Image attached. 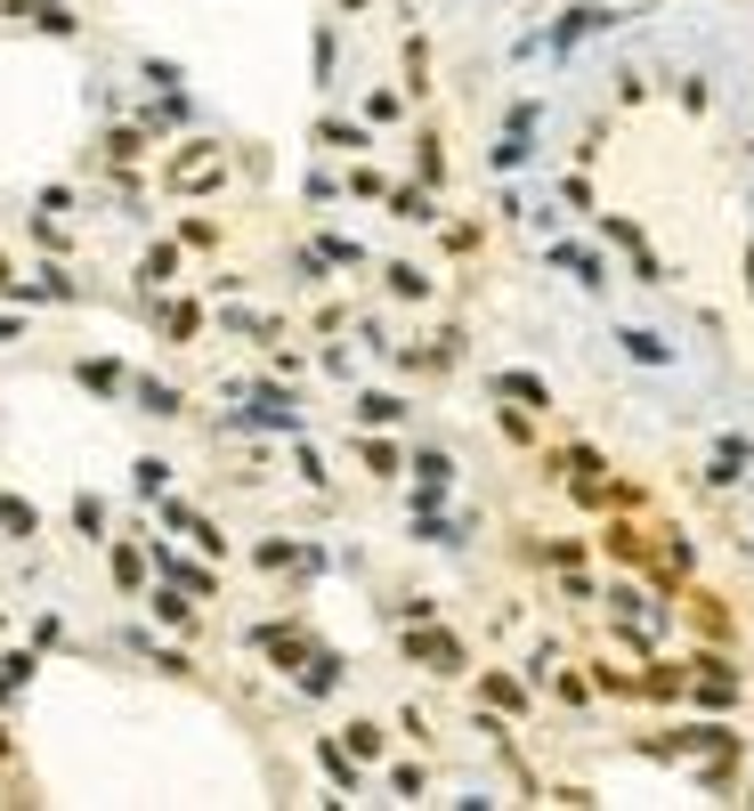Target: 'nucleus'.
Masks as SVG:
<instances>
[{
	"label": "nucleus",
	"mask_w": 754,
	"mask_h": 811,
	"mask_svg": "<svg viewBox=\"0 0 754 811\" xmlns=\"http://www.w3.org/2000/svg\"><path fill=\"white\" fill-rule=\"evenodd\" d=\"M536 155H543V98H511L495 147H487V179H519Z\"/></svg>",
	"instance_id": "f257e3e1"
},
{
	"label": "nucleus",
	"mask_w": 754,
	"mask_h": 811,
	"mask_svg": "<svg viewBox=\"0 0 754 811\" xmlns=\"http://www.w3.org/2000/svg\"><path fill=\"white\" fill-rule=\"evenodd\" d=\"M641 9H609V0H569V9L543 25V57L552 66H569V57L584 49V41H600V33H617V25H633Z\"/></svg>",
	"instance_id": "f03ea898"
},
{
	"label": "nucleus",
	"mask_w": 754,
	"mask_h": 811,
	"mask_svg": "<svg viewBox=\"0 0 754 811\" xmlns=\"http://www.w3.org/2000/svg\"><path fill=\"white\" fill-rule=\"evenodd\" d=\"M397 657L423 665L430 682H463L471 674V650H463V633H454L447 617H430V626H397Z\"/></svg>",
	"instance_id": "7ed1b4c3"
},
{
	"label": "nucleus",
	"mask_w": 754,
	"mask_h": 811,
	"mask_svg": "<svg viewBox=\"0 0 754 811\" xmlns=\"http://www.w3.org/2000/svg\"><path fill=\"white\" fill-rule=\"evenodd\" d=\"M593 227H600V244H609V252L633 268V284H649V293H665V284H674V268H665V252L649 244V227H641V219H624V212H593Z\"/></svg>",
	"instance_id": "20e7f679"
},
{
	"label": "nucleus",
	"mask_w": 754,
	"mask_h": 811,
	"mask_svg": "<svg viewBox=\"0 0 754 811\" xmlns=\"http://www.w3.org/2000/svg\"><path fill=\"white\" fill-rule=\"evenodd\" d=\"M746 480H754V430H714L698 487H706V495H730V487H746Z\"/></svg>",
	"instance_id": "39448f33"
},
{
	"label": "nucleus",
	"mask_w": 754,
	"mask_h": 811,
	"mask_svg": "<svg viewBox=\"0 0 754 811\" xmlns=\"http://www.w3.org/2000/svg\"><path fill=\"white\" fill-rule=\"evenodd\" d=\"M543 260L576 284V293H609V244H576V236H543Z\"/></svg>",
	"instance_id": "423d86ee"
},
{
	"label": "nucleus",
	"mask_w": 754,
	"mask_h": 811,
	"mask_svg": "<svg viewBox=\"0 0 754 811\" xmlns=\"http://www.w3.org/2000/svg\"><path fill=\"white\" fill-rule=\"evenodd\" d=\"M406 471H414V487H406V504H447L454 480H463V463H454V447H406Z\"/></svg>",
	"instance_id": "0eeeda50"
},
{
	"label": "nucleus",
	"mask_w": 754,
	"mask_h": 811,
	"mask_svg": "<svg viewBox=\"0 0 754 811\" xmlns=\"http://www.w3.org/2000/svg\"><path fill=\"white\" fill-rule=\"evenodd\" d=\"M609 341L624 349V365H641V373H674V365H682V349L665 341L657 325H624V317H617V325H609Z\"/></svg>",
	"instance_id": "6e6552de"
},
{
	"label": "nucleus",
	"mask_w": 754,
	"mask_h": 811,
	"mask_svg": "<svg viewBox=\"0 0 754 811\" xmlns=\"http://www.w3.org/2000/svg\"><path fill=\"white\" fill-rule=\"evenodd\" d=\"M463 358H471V333L463 325H438L430 349H397V365H406V373H454Z\"/></svg>",
	"instance_id": "1a4fd4ad"
},
{
	"label": "nucleus",
	"mask_w": 754,
	"mask_h": 811,
	"mask_svg": "<svg viewBox=\"0 0 754 811\" xmlns=\"http://www.w3.org/2000/svg\"><path fill=\"white\" fill-rule=\"evenodd\" d=\"M479 706H495V714H536V682L528 674H511V665H487V674H479Z\"/></svg>",
	"instance_id": "9d476101"
},
{
	"label": "nucleus",
	"mask_w": 754,
	"mask_h": 811,
	"mask_svg": "<svg viewBox=\"0 0 754 811\" xmlns=\"http://www.w3.org/2000/svg\"><path fill=\"white\" fill-rule=\"evenodd\" d=\"M600 560H617V568H657V560H649V528H633V511H617L609 528H600Z\"/></svg>",
	"instance_id": "9b49d317"
},
{
	"label": "nucleus",
	"mask_w": 754,
	"mask_h": 811,
	"mask_svg": "<svg viewBox=\"0 0 754 811\" xmlns=\"http://www.w3.org/2000/svg\"><path fill=\"white\" fill-rule=\"evenodd\" d=\"M349 423H358V430H406L414 406L397 398V390H358V398H349Z\"/></svg>",
	"instance_id": "f8f14e48"
},
{
	"label": "nucleus",
	"mask_w": 754,
	"mask_h": 811,
	"mask_svg": "<svg viewBox=\"0 0 754 811\" xmlns=\"http://www.w3.org/2000/svg\"><path fill=\"white\" fill-rule=\"evenodd\" d=\"M495 398H519L528 414H560L552 382H543V373H528V365H495Z\"/></svg>",
	"instance_id": "ddd939ff"
},
{
	"label": "nucleus",
	"mask_w": 754,
	"mask_h": 811,
	"mask_svg": "<svg viewBox=\"0 0 754 811\" xmlns=\"http://www.w3.org/2000/svg\"><path fill=\"white\" fill-rule=\"evenodd\" d=\"M382 293L406 301V308H430V301H438V277H430L423 260H390V268H382Z\"/></svg>",
	"instance_id": "4468645a"
},
{
	"label": "nucleus",
	"mask_w": 754,
	"mask_h": 811,
	"mask_svg": "<svg viewBox=\"0 0 754 811\" xmlns=\"http://www.w3.org/2000/svg\"><path fill=\"white\" fill-rule=\"evenodd\" d=\"M543 471H552V480H593V471H609V454H600L593 439H560L552 454H543Z\"/></svg>",
	"instance_id": "2eb2a0df"
},
{
	"label": "nucleus",
	"mask_w": 754,
	"mask_h": 811,
	"mask_svg": "<svg viewBox=\"0 0 754 811\" xmlns=\"http://www.w3.org/2000/svg\"><path fill=\"white\" fill-rule=\"evenodd\" d=\"M220 171H227V155L212 138H195L187 155H171V187H220Z\"/></svg>",
	"instance_id": "dca6fc26"
},
{
	"label": "nucleus",
	"mask_w": 754,
	"mask_h": 811,
	"mask_svg": "<svg viewBox=\"0 0 754 811\" xmlns=\"http://www.w3.org/2000/svg\"><path fill=\"white\" fill-rule=\"evenodd\" d=\"M390 219H406V227H438V219H447V212H438V187H423V179L390 187Z\"/></svg>",
	"instance_id": "f3484780"
},
{
	"label": "nucleus",
	"mask_w": 754,
	"mask_h": 811,
	"mask_svg": "<svg viewBox=\"0 0 754 811\" xmlns=\"http://www.w3.org/2000/svg\"><path fill=\"white\" fill-rule=\"evenodd\" d=\"M649 674H641V698H665V706H689V657H641Z\"/></svg>",
	"instance_id": "a211bd4d"
},
{
	"label": "nucleus",
	"mask_w": 754,
	"mask_h": 811,
	"mask_svg": "<svg viewBox=\"0 0 754 811\" xmlns=\"http://www.w3.org/2000/svg\"><path fill=\"white\" fill-rule=\"evenodd\" d=\"M9 16H16V25H33V33H57V41L81 33V16L66 9V0H9Z\"/></svg>",
	"instance_id": "6ab92c4d"
},
{
	"label": "nucleus",
	"mask_w": 754,
	"mask_h": 811,
	"mask_svg": "<svg viewBox=\"0 0 754 811\" xmlns=\"http://www.w3.org/2000/svg\"><path fill=\"white\" fill-rule=\"evenodd\" d=\"M317 147H325V155H365V147H373V122H365V114H358V122H349V114H325V122H317Z\"/></svg>",
	"instance_id": "aec40b11"
},
{
	"label": "nucleus",
	"mask_w": 754,
	"mask_h": 811,
	"mask_svg": "<svg viewBox=\"0 0 754 811\" xmlns=\"http://www.w3.org/2000/svg\"><path fill=\"white\" fill-rule=\"evenodd\" d=\"M131 398H138V414H155V423H179L187 414L179 382H155V373H131Z\"/></svg>",
	"instance_id": "412c9836"
},
{
	"label": "nucleus",
	"mask_w": 754,
	"mask_h": 811,
	"mask_svg": "<svg viewBox=\"0 0 754 811\" xmlns=\"http://www.w3.org/2000/svg\"><path fill=\"white\" fill-rule=\"evenodd\" d=\"M358 463L373 471V480H406V447L382 439V430H358Z\"/></svg>",
	"instance_id": "4be33fe9"
},
{
	"label": "nucleus",
	"mask_w": 754,
	"mask_h": 811,
	"mask_svg": "<svg viewBox=\"0 0 754 811\" xmlns=\"http://www.w3.org/2000/svg\"><path fill=\"white\" fill-rule=\"evenodd\" d=\"M155 568H162V576H171V585H179V593H195V600H212V585H220V576H212V568H195V560H179L171 544H155Z\"/></svg>",
	"instance_id": "5701e85b"
},
{
	"label": "nucleus",
	"mask_w": 754,
	"mask_h": 811,
	"mask_svg": "<svg viewBox=\"0 0 754 811\" xmlns=\"http://www.w3.org/2000/svg\"><path fill=\"white\" fill-rule=\"evenodd\" d=\"M292 682H301V698H333L349 682V665L333 657V650H308V674H292Z\"/></svg>",
	"instance_id": "b1692460"
},
{
	"label": "nucleus",
	"mask_w": 754,
	"mask_h": 811,
	"mask_svg": "<svg viewBox=\"0 0 754 811\" xmlns=\"http://www.w3.org/2000/svg\"><path fill=\"white\" fill-rule=\"evenodd\" d=\"M74 382H81V390H98V398H131V373H122L114 358H81V365H74Z\"/></svg>",
	"instance_id": "393cba45"
},
{
	"label": "nucleus",
	"mask_w": 754,
	"mask_h": 811,
	"mask_svg": "<svg viewBox=\"0 0 754 811\" xmlns=\"http://www.w3.org/2000/svg\"><path fill=\"white\" fill-rule=\"evenodd\" d=\"M317 763H325V779L341 787V796H358V787H365V771H358V755H349L341 739H317Z\"/></svg>",
	"instance_id": "a878e982"
},
{
	"label": "nucleus",
	"mask_w": 754,
	"mask_h": 811,
	"mask_svg": "<svg viewBox=\"0 0 754 811\" xmlns=\"http://www.w3.org/2000/svg\"><path fill=\"white\" fill-rule=\"evenodd\" d=\"M138 284H146V293L179 284V244H146V252H138Z\"/></svg>",
	"instance_id": "bb28decb"
},
{
	"label": "nucleus",
	"mask_w": 754,
	"mask_h": 811,
	"mask_svg": "<svg viewBox=\"0 0 754 811\" xmlns=\"http://www.w3.org/2000/svg\"><path fill=\"white\" fill-rule=\"evenodd\" d=\"M584 674H593V690H600V698H641V674H633V665H609V657H593Z\"/></svg>",
	"instance_id": "cd10ccee"
},
{
	"label": "nucleus",
	"mask_w": 754,
	"mask_h": 811,
	"mask_svg": "<svg viewBox=\"0 0 754 811\" xmlns=\"http://www.w3.org/2000/svg\"><path fill=\"white\" fill-rule=\"evenodd\" d=\"M414 179L447 187V147H438V131H414Z\"/></svg>",
	"instance_id": "c85d7f7f"
},
{
	"label": "nucleus",
	"mask_w": 754,
	"mask_h": 811,
	"mask_svg": "<svg viewBox=\"0 0 754 811\" xmlns=\"http://www.w3.org/2000/svg\"><path fill=\"white\" fill-rule=\"evenodd\" d=\"M543 698H552V706H576V714H584V706H593L600 690H593V674H576V665H560V674H552V690H543Z\"/></svg>",
	"instance_id": "c756f323"
},
{
	"label": "nucleus",
	"mask_w": 754,
	"mask_h": 811,
	"mask_svg": "<svg viewBox=\"0 0 754 811\" xmlns=\"http://www.w3.org/2000/svg\"><path fill=\"white\" fill-rule=\"evenodd\" d=\"M552 195H560V212H600V195H593V179H584V162L552 179Z\"/></svg>",
	"instance_id": "7c9ffc66"
},
{
	"label": "nucleus",
	"mask_w": 754,
	"mask_h": 811,
	"mask_svg": "<svg viewBox=\"0 0 754 811\" xmlns=\"http://www.w3.org/2000/svg\"><path fill=\"white\" fill-rule=\"evenodd\" d=\"M390 803H430V771H423V763H390Z\"/></svg>",
	"instance_id": "2f4dec72"
},
{
	"label": "nucleus",
	"mask_w": 754,
	"mask_h": 811,
	"mask_svg": "<svg viewBox=\"0 0 754 811\" xmlns=\"http://www.w3.org/2000/svg\"><path fill=\"white\" fill-rule=\"evenodd\" d=\"M665 98H674L682 114H706V106H714V81H706V74H674V90H665Z\"/></svg>",
	"instance_id": "473e14b6"
},
{
	"label": "nucleus",
	"mask_w": 754,
	"mask_h": 811,
	"mask_svg": "<svg viewBox=\"0 0 754 811\" xmlns=\"http://www.w3.org/2000/svg\"><path fill=\"white\" fill-rule=\"evenodd\" d=\"M560 665H569V650H560V641H536V650H528V665H519V674H528L536 690H552V674H560Z\"/></svg>",
	"instance_id": "72a5a7b5"
},
{
	"label": "nucleus",
	"mask_w": 754,
	"mask_h": 811,
	"mask_svg": "<svg viewBox=\"0 0 754 811\" xmlns=\"http://www.w3.org/2000/svg\"><path fill=\"white\" fill-rule=\"evenodd\" d=\"M341 746H349V755H358V763H382V722H341Z\"/></svg>",
	"instance_id": "f704fd0d"
},
{
	"label": "nucleus",
	"mask_w": 754,
	"mask_h": 811,
	"mask_svg": "<svg viewBox=\"0 0 754 811\" xmlns=\"http://www.w3.org/2000/svg\"><path fill=\"white\" fill-rule=\"evenodd\" d=\"M155 325H162V333H171V341H195V325H203V308H195V301H162V308H155Z\"/></svg>",
	"instance_id": "c9c22d12"
},
{
	"label": "nucleus",
	"mask_w": 754,
	"mask_h": 811,
	"mask_svg": "<svg viewBox=\"0 0 754 811\" xmlns=\"http://www.w3.org/2000/svg\"><path fill=\"white\" fill-rule=\"evenodd\" d=\"M292 471H301V487H317V495L333 487V471H325V454L308 447V430H301V439H292Z\"/></svg>",
	"instance_id": "e433bc0d"
},
{
	"label": "nucleus",
	"mask_w": 754,
	"mask_h": 811,
	"mask_svg": "<svg viewBox=\"0 0 754 811\" xmlns=\"http://www.w3.org/2000/svg\"><path fill=\"white\" fill-rule=\"evenodd\" d=\"M317 90H341V33L317 25Z\"/></svg>",
	"instance_id": "4c0bfd02"
},
{
	"label": "nucleus",
	"mask_w": 754,
	"mask_h": 811,
	"mask_svg": "<svg viewBox=\"0 0 754 811\" xmlns=\"http://www.w3.org/2000/svg\"><path fill=\"white\" fill-rule=\"evenodd\" d=\"M349 341H358L365 358H397V333H390L382 317H358V333H349Z\"/></svg>",
	"instance_id": "58836bf2"
},
{
	"label": "nucleus",
	"mask_w": 754,
	"mask_h": 811,
	"mask_svg": "<svg viewBox=\"0 0 754 811\" xmlns=\"http://www.w3.org/2000/svg\"><path fill=\"white\" fill-rule=\"evenodd\" d=\"M131 641L138 657H155V674H195V665H187V650H162V641H146V633H122Z\"/></svg>",
	"instance_id": "ea45409f"
},
{
	"label": "nucleus",
	"mask_w": 754,
	"mask_h": 811,
	"mask_svg": "<svg viewBox=\"0 0 754 811\" xmlns=\"http://www.w3.org/2000/svg\"><path fill=\"white\" fill-rule=\"evenodd\" d=\"M430 617H438L430 593H397V600H390V626H430Z\"/></svg>",
	"instance_id": "a19ab883"
},
{
	"label": "nucleus",
	"mask_w": 754,
	"mask_h": 811,
	"mask_svg": "<svg viewBox=\"0 0 754 811\" xmlns=\"http://www.w3.org/2000/svg\"><path fill=\"white\" fill-rule=\"evenodd\" d=\"M495 430H503L511 447H536V414H528V406H495Z\"/></svg>",
	"instance_id": "79ce46f5"
},
{
	"label": "nucleus",
	"mask_w": 754,
	"mask_h": 811,
	"mask_svg": "<svg viewBox=\"0 0 754 811\" xmlns=\"http://www.w3.org/2000/svg\"><path fill=\"white\" fill-rule=\"evenodd\" d=\"M397 114H406V90H365V122H373V131H390Z\"/></svg>",
	"instance_id": "37998d69"
},
{
	"label": "nucleus",
	"mask_w": 754,
	"mask_h": 811,
	"mask_svg": "<svg viewBox=\"0 0 754 811\" xmlns=\"http://www.w3.org/2000/svg\"><path fill=\"white\" fill-rule=\"evenodd\" d=\"M552 576H560V600H576V609H584V600H600V585H593L584 560H576V568H552Z\"/></svg>",
	"instance_id": "c03bdc74"
},
{
	"label": "nucleus",
	"mask_w": 754,
	"mask_h": 811,
	"mask_svg": "<svg viewBox=\"0 0 754 811\" xmlns=\"http://www.w3.org/2000/svg\"><path fill=\"white\" fill-rule=\"evenodd\" d=\"M609 98H617V106H641V98H649V74H641V66H617V74H609Z\"/></svg>",
	"instance_id": "a18cd8bd"
},
{
	"label": "nucleus",
	"mask_w": 754,
	"mask_h": 811,
	"mask_svg": "<svg viewBox=\"0 0 754 811\" xmlns=\"http://www.w3.org/2000/svg\"><path fill=\"white\" fill-rule=\"evenodd\" d=\"M341 187H349V195H365V203H390V179L373 171V162H358V171H349Z\"/></svg>",
	"instance_id": "49530a36"
},
{
	"label": "nucleus",
	"mask_w": 754,
	"mask_h": 811,
	"mask_svg": "<svg viewBox=\"0 0 754 811\" xmlns=\"http://www.w3.org/2000/svg\"><path fill=\"white\" fill-rule=\"evenodd\" d=\"M317 252H325L333 268H365V244H358V236H317Z\"/></svg>",
	"instance_id": "de8ad7c7"
},
{
	"label": "nucleus",
	"mask_w": 754,
	"mask_h": 811,
	"mask_svg": "<svg viewBox=\"0 0 754 811\" xmlns=\"http://www.w3.org/2000/svg\"><path fill=\"white\" fill-rule=\"evenodd\" d=\"M438 244H447V252H479V227L471 219H438Z\"/></svg>",
	"instance_id": "09e8293b"
},
{
	"label": "nucleus",
	"mask_w": 754,
	"mask_h": 811,
	"mask_svg": "<svg viewBox=\"0 0 754 811\" xmlns=\"http://www.w3.org/2000/svg\"><path fill=\"white\" fill-rule=\"evenodd\" d=\"M74 519H81V536H90V544H106V536H98V528H106V504H98V495H81Z\"/></svg>",
	"instance_id": "8fccbe9b"
},
{
	"label": "nucleus",
	"mask_w": 754,
	"mask_h": 811,
	"mask_svg": "<svg viewBox=\"0 0 754 811\" xmlns=\"http://www.w3.org/2000/svg\"><path fill=\"white\" fill-rule=\"evenodd\" d=\"M106 155L114 162H138L146 155V131H106Z\"/></svg>",
	"instance_id": "3c124183"
},
{
	"label": "nucleus",
	"mask_w": 754,
	"mask_h": 811,
	"mask_svg": "<svg viewBox=\"0 0 754 811\" xmlns=\"http://www.w3.org/2000/svg\"><path fill=\"white\" fill-rule=\"evenodd\" d=\"M162 487H171V463H162V454H146V463H138V495H162Z\"/></svg>",
	"instance_id": "603ef678"
},
{
	"label": "nucleus",
	"mask_w": 754,
	"mask_h": 811,
	"mask_svg": "<svg viewBox=\"0 0 754 811\" xmlns=\"http://www.w3.org/2000/svg\"><path fill=\"white\" fill-rule=\"evenodd\" d=\"M397 731H406L414 746H430V714H423V706H397Z\"/></svg>",
	"instance_id": "864d4df0"
},
{
	"label": "nucleus",
	"mask_w": 754,
	"mask_h": 811,
	"mask_svg": "<svg viewBox=\"0 0 754 811\" xmlns=\"http://www.w3.org/2000/svg\"><path fill=\"white\" fill-rule=\"evenodd\" d=\"M0 682H9V690H16V682H33V650H9V657H0Z\"/></svg>",
	"instance_id": "5fc2aeb1"
},
{
	"label": "nucleus",
	"mask_w": 754,
	"mask_h": 811,
	"mask_svg": "<svg viewBox=\"0 0 754 811\" xmlns=\"http://www.w3.org/2000/svg\"><path fill=\"white\" fill-rule=\"evenodd\" d=\"M739 284H746V301H754V244L739 252Z\"/></svg>",
	"instance_id": "6e6d98bb"
},
{
	"label": "nucleus",
	"mask_w": 754,
	"mask_h": 811,
	"mask_svg": "<svg viewBox=\"0 0 754 811\" xmlns=\"http://www.w3.org/2000/svg\"><path fill=\"white\" fill-rule=\"evenodd\" d=\"M333 9H341V16H373L382 0H333Z\"/></svg>",
	"instance_id": "4d7b16f0"
},
{
	"label": "nucleus",
	"mask_w": 754,
	"mask_h": 811,
	"mask_svg": "<svg viewBox=\"0 0 754 811\" xmlns=\"http://www.w3.org/2000/svg\"><path fill=\"white\" fill-rule=\"evenodd\" d=\"M16 333H25V325H16V317H0V349H9V341H16Z\"/></svg>",
	"instance_id": "13d9d810"
},
{
	"label": "nucleus",
	"mask_w": 754,
	"mask_h": 811,
	"mask_svg": "<svg viewBox=\"0 0 754 811\" xmlns=\"http://www.w3.org/2000/svg\"><path fill=\"white\" fill-rule=\"evenodd\" d=\"M746 803H754V779H746Z\"/></svg>",
	"instance_id": "bf43d9fd"
},
{
	"label": "nucleus",
	"mask_w": 754,
	"mask_h": 811,
	"mask_svg": "<svg viewBox=\"0 0 754 811\" xmlns=\"http://www.w3.org/2000/svg\"><path fill=\"white\" fill-rule=\"evenodd\" d=\"M746 560H754V536H746Z\"/></svg>",
	"instance_id": "052dcab7"
}]
</instances>
